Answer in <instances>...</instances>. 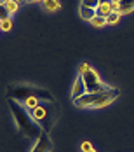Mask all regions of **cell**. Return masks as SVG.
<instances>
[{"mask_svg": "<svg viewBox=\"0 0 134 152\" xmlns=\"http://www.w3.org/2000/svg\"><path fill=\"white\" fill-rule=\"evenodd\" d=\"M99 4H101V0H82V5L91 7V9H98Z\"/></svg>", "mask_w": 134, "mask_h": 152, "instance_id": "9a60e30c", "label": "cell"}, {"mask_svg": "<svg viewBox=\"0 0 134 152\" xmlns=\"http://www.w3.org/2000/svg\"><path fill=\"white\" fill-rule=\"evenodd\" d=\"M42 4H44V9L47 12H54V11H59L61 9V4L58 0H44Z\"/></svg>", "mask_w": 134, "mask_h": 152, "instance_id": "8fae6325", "label": "cell"}, {"mask_svg": "<svg viewBox=\"0 0 134 152\" xmlns=\"http://www.w3.org/2000/svg\"><path fill=\"white\" fill-rule=\"evenodd\" d=\"M17 2H19V4H23V2H26V0H17Z\"/></svg>", "mask_w": 134, "mask_h": 152, "instance_id": "7402d4cb", "label": "cell"}, {"mask_svg": "<svg viewBox=\"0 0 134 152\" xmlns=\"http://www.w3.org/2000/svg\"><path fill=\"white\" fill-rule=\"evenodd\" d=\"M82 151H84V152H96V151H94V147L91 145L89 142H84V143H82Z\"/></svg>", "mask_w": 134, "mask_h": 152, "instance_id": "d6986e66", "label": "cell"}, {"mask_svg": "<svg viewBox=\"0 0 134 152\" xmlns=\"http://www.w3.org/2000/svg\"><path fill=\"white\" fill-rule=\"evenodd\" d=\"M120 19V14L119 12H112V14L106 18V25H117Z\"/></svg>", "mask_w": 134, "mask_h": 152, "instance_id": "5bb4252c", "label": "cell"}, {"mask_svg": "<svg viewBox=\"0 0 134 152\" xmlns=\"http://www.w3.org/2000/svg\"><path fill=\"white\" fill-rule=\"evenodd\" d=\"M26 2H31V4H37V2H44V0H26Z\"/></svg>", "mask_w": 134, "mask_h": 152, "instance_id": "ffe728a7", "label": "cell"}, {"mask_svg": "<svg viewBox=\"0 0 134 152\" xmlns=\"http://www.w3.org/2000/svg\"><path fill=\"white\" fill-rule=\"evenodd\" d=\"M110 14H112V0H101V4L96 9V16L108 18Z\"/></svg>", "mask_w": 134, "mask_h": 152, "instance_id": "ba28073f", "label": "cell"}, {"mask_svg": "<svg viewBox=\"0 0 134 152\" xmlns=\"http://www.w3.org/2000/svg\"><path fill=\"white\" fill-rule=\"evenodd\" d=\"M30 114L37 121V124L42 128V131L51 133L61 117V107L56 102H45V103H38Z\"/></svg>", "mask_w": 134, "mask_h": 152, "instance_id": "3957f363", "label": "cell"}, {"mask_svg": "<svg viewBox=\"0 0 134 152\" xmlns=\"http://www.w3.org/2000/svg\"><path fill=\"white\" fill-rule=\"evenodd\" d=\"M52 149H54V143H52V140L49 137V133L42 131V135L37 140V143L33 145L31 152H52Z\"/></svg>", "mask_w": 134, "mask_h": 152, "instance_id": "8992f818", "label": "cell"}, {"mask_svg": "<svg viewBox=\"0 0 134 152\" xmlns=\"http://www.w3.org/2000/svg\"><path fill=\"white\" fill-rule=\"evenodd\" d=\"M12 28V21L11 19H5V21H0V30H4V31H9Z\"/></svg>", "mask_w": 134, "mask_h": 152, "instance_id": "2e32d148", "label": "cell"}, {"mask_svg": "<svg viewBox=\"0 0 134 152\" xmlns=\"http://www.w3.org/2000/svg\"><path fill=\"white\" fill-rule=\"evenodd\" d=\"M7 98L16 102H26L28 98H37L42 102H56L52 93L45 88L31 86V84H9L7 86Z\"/></svg>", "mask_w": 134, "mask_h": 152, "instance_id": "7a4b0ae2", "label": "cell"}, {"mask_svg": "<svg viewBox=\"0 0 134 152\" xmlns=\"http://www.w3.org/2000/svg\"><path fill=\"white\" fill-rule=\"evenodd\" d=\"M7 105L11 108V112H12V117H14L19 133L25 135V137H28V138H31V140H38L40 135H42V128H40V126L37 124V121L31 117L30 110L25 105H21L19 102L11 100V98H7Z\"/></svg>", "mask_w": 134, "mask_h": 152, "instance_id": "6da1fadb", "label": "cell"}, {"mask_svg": "<svg viewBox=\"0 0 134 152\" xmlns=\"http://www.w3.org/2000/svg\"><path fill=\"white\" fill-rule=\"evenodd\" d=\"M5 2H7V0H0V5H5Z\"/></svg>", "mask_w": 134, "mask_h": 152, "instance_id": "44dd1931", "label": "cell"}, {"mask_svg": "<svg viewBox=\"0 0 134 152\" xmlns=\"http://www.w3.org/2000/svg\"><path fill=\"white\" fill-rule=\"evenodd\" d=\"M134 11V0H122L119 2V14H127Z\"/></svg>", "mask_w": 134, "mask_h": 152, "instance_id": "9c48e42d", "label": "cell"}, {"mask_svg": "<svg viewBox=\"0 0 134 152\" xmlns=\"http://www.w3.org/2000/svg\"><path fill=\"white\" fill-rule=\"evenodd\" d=\"M78 74L82 75L84 82H85L87 93L110 91V89H112L110 86H106V84H103V82H101V79H99V75L96 74V70H94V68H91L87 63H82V65L78 66Z\"/></svg>", "mask_w": 134, "mask_h": 152, "instance_id": "5b68a950", "label": "cell"}, {"mask_svg": "<svg viewBox=\"0 0 134 152\" xmlns=\"http://www.w3.org/2000/svg\"><path fill=\"white\" fill-rule=\"evenodd\" d=\"M119 94H120V91L117 89V88H112L110 91L85 93L84 96L73 100V105L80 107V108H103V107L110 105Z\"/></svg>", "mask_w": 134, "mask_h": 152, "instance_id": "277c9868", "label": "cell"}, {"mask_svg": "<svg viewBox=\"0 0 134 152\" xmlns=\"http://www.w3.org/2000/svg\"><path fill=\"white\" fill-rule=\"evenodd\" d=\"M85 93H87V88H85V82H84V79H82V75L78 74V75H77V79H75L73 89H72V100H77V98L84 96Z\"/></svg>", "mask_w": 134, "mask_h": 152, "instance_id": "52a82bcc", "label": "cell"}, {"mask_svg": "<svg viewBox=\"0 0 134 152\" xmlns=\"http://www.w3.org/2000/svg\"><path fill=\"white\" fill-rule=\"evenodd\" d=\"M9 11L5 9V5H0V21H5V19H11L9 18Z\"/></svg>", "mask_w": 134, "mask_h": 152, "instance_id": "e0dca14e", "label": "cell"}, {"mask_svg": "<svg viewBox=\"0 0 134 152\" xmlns=\"http://www.w3.org/2000/svg\"><path fill=\"white\" fill-rule=\"evenodd\" d=\"M115 2H122V0H115Z\"/></svg>", "mask_w": 134, "mask_h": 152, "instance_id": "603a6c76", "label": "cell"}, {"mask_svg": "<svg viewBox=\"0 0 134 152\" xmlns=\"http://www.w3.org/2000/svg\"><path fill=\"white\" fill-rule=\"evenodd\" d=\"M19 5H21V4H19L17 0H7V2H5V9L9 11V14L16 12V11L19 9Z\"/></svg>", "mask_w": 134, "mask_h": 152, "instance_id": "7c38bea8", "label": "cell"}, {"mask_svg": "<svg viewBox=\"0 0 134 152\" xmlns=\"http://www.w3.org/2000/svg\"><path fill=\"white\" fill-rule=\"evenodd\" d=\"M37 105H38V100H37V98H28V100L25 102V107H28L30 110H33Z\"/></svg>", "mask_w": 134, "mask_h": 152, "instance_id": "ac0fdd59", "label": "cell"}, {"mask_svg": "<svg viewBox=\"0 0 134 152\" xmlns=\"http://www.w3.org/2000/svg\"><path fill=\"white\" fill-rule=\"evenodd\" d=\"M80 16H82V19H87L91 23V19L96 16V9H91V7H85L80 4Z\"/></svg>", "mask_w": 134, "mask_h": 152, "instance_id": "30bf717a", "label": "cell"}, {"mask_svg": "<svg viewBox=\"0 0 134 152\" xmlns=\"http://www.w3.org/2000/svg\"><path fill=\"white\" fill-rule=\"evenodd\" d=\"M91 25L96 26V28H101V26L106 25V18H103V16H94V18L91 19Z\"/></svg>", "mask_w": 134, "mask_h": 152, "instance_id": "4fadbf2b", "label": "cell"}]
</instances>
